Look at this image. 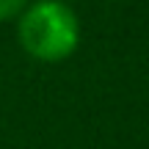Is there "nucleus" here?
<instances>
[{
  "instance_id": "obj_1",
  "label": "nucleus",
  "mask_w": 149,
  "mask_h": 149,
  "mask_svg": "<svg viewBox=\"0 0 149 149\" xmlns=\"http://www.w3.org/2000/svg\"><path fill=\"white\" fill-rule=\"evenodd\" d=\"M17 42L42 64H61L80 44V19L69 3L31 0L17 17Z\"/></svg>"
},
{
  "instance_id": "obj_2",
  "label": "nucleus",
  "mask_w": 149,
  "mask_h": 149,
  "mask_svg": "<svg viewBox=\"0 0 149 149\" xmlns=\"http://www.w3.org/2000/svg\"><path fill=\"white\" fill-rule=\"evenodd\" d=\"M28 3H31V0H0V22L17 19Z\"/></svg>"
},
{
  "instance_id": "obj_3",
  "label": "nucleus",
  "mask_w": 149,
  "mask_h": 149,
  "mask_svg": "<svg viewBox=\"0 0 149 149\" xmlns=\"http://www.w3.org/2000/svg\"><path fill=\"white\" fill-rule=\"evenodd\" d=\"M61 3H72V0H61Z\"/></svg>"
}]
</instances>
